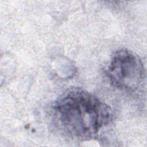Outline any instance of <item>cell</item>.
Returning a JSON list of instances; mask_svg holds the SVG:
<instances>
[{
	"instance_id": "cell-1",
	"label": "cell",
	"mask_w": 147,
	"mask_h": 147,
	"mask_svg": "<svg viewBox=\"0 0 147 147\" xmlns=\"http://www.w3.org/2000/svg\"><path fill=\"white\" fill-rule=\"evenodd\" d=\"M54 110L59 123L72 137L88 140L113 119L110 106L82 88L64 92L55 102Z\"/></svg>"
},
{
	"instance_id": "cell-2",
	"label": "cell",
	"mask_w": 147,
	"mask_h": 147,
	"mask_svg": "<svg viewBox=\"0 0 147 147\" xmlns=\"http://www.w3.org/2000/svg\"><path fill=\"white\" fill-rule=\"evenodd\" d=\"M107 75L115 87L133 91L141 86L145 69L140 57L132 51L123 48L115 52L113 56Z\"/></svg>"
}]
</instances>
